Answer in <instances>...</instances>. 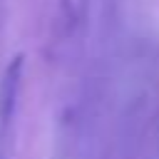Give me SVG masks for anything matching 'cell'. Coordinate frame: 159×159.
<instances>
[{"instance_id":"obj_1","label":"cell","mask_w":159,"mask_h":159,"mask_svg":"<svg viewBox=\"0 0 159 159\" xmlns=\"http://www.w3.org/2000/svg\"><path fill=\"white\" fill-rule=\"evenodd\" d=\"M20 72H22V57H12L10 65L5 67V75L0 80V119L7 122L12 117L15 102H17V89H20Z\"/></svg>"}]
</instances>
